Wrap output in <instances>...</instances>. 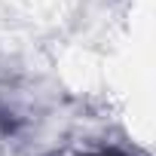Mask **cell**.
I'll list each match as a JSON object with an SVG mask.
<instances>
[{"mask_svg": "<svg viewBox=\"0 0 156 156\" xmlns=\"http://www.w3.org/2000/svg\"><path fill=\"white\" fill-rule=\"evenodd\" d=\"M89 156H122V153H116V150H98V153H89Z\"/></svg>", "mask_w": 156, "mask_h": 156, "instance_id": "6da1fadb", "label": "cell"}]
</instances>
